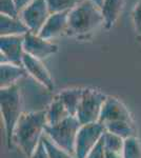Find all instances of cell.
Masks as SVG:
<instances>
[{
	"mask_svg": "<svg viewBox=\"0 0 141 158\" xmlns=\"http://www.w3.org/2000/svg\"><path fill=\"white\" fill-rule=\"evenodd\" d=\"M48 126L47 110L25 112L20 117L14 133V143L29 158L44 136Z\"/></svg>",
	"mask_w": 141,
	"mask_h": 158,
	"instance_id": "cell-1",
	"label": "cell"
},
{
	"mask_svg": "<svg viewBox=\"0 0 141 158\" xmlns=\"http://www.w3.org/2000/svg\"><path fill=\"white\" fill-rule=\"evenodd\" d=\"M104 25L101 7L89 0H81L71 10L68 20L66 35L77 38H84Z\"/></svg>",
	"mask_w": 141,
	"mask_h": 158,
	"instance_id": "cell-2",
	"label": "cell"
},
{
	"mask_svg": "<svg viewBox=\"0 0 141 158\" xmlns=\"http://www.w3.org/2000/svg\"><path fill=\"white\" fill-rule=\"evenodd\" d=\"M0 113L3 122L4 134L7 147L14 143V133L16 126L22 116V97L18 85L0 89Z\"/></svg>",
	"mask_w": 141,
	"mask_h": 158,
	"instance_id": "cell-3",
	"label": "cell"
},
{
	"mask_svg": "<svg viewBox=\"0 0 141 158\" xmlns=\"http://www.w3.org/2000/svg\"><path fill=\"white\" fill-rule=\"evenodd\" d=\"M82 124L76 116H70L55 126H47L44 135L53 143L75 156L76 139Z\"/></svg>",
	"mask_w": 141,
	"mask_h": 158,
	"instance_id": "cell-4",
	"label": "cell"
},
{
	"mask_svg": "<svg viewBox=\"0 0 141 158\" xmlns=\"http://www.w3.org/2000/svg\"><path fill=\"white\" fill-rule=\"evenodd\" d=\"M107 95L93 88H84L82 99L77 112V119L81 124H89L99 122L102 106Z\"/></svg>",
	"mask_w": 141,
	"mask_h": 158,
	"instance_id": "cell-5",
	"label": "cell"
},
{
	"mask_svg": "<svg viewBox=\"0 0 141 158\" xmlns=\"http://www.w3.org/2000/svg\"><path fill=\"white\" fill-rule=\"evenodd\" d=\"M106 128L101 122H95L89 124H82L77 135L75 157L86 158L92 150L102 139Z\"/></svg>",
	"mask_w": 141,
	"mask_h": 158,
	"instance_id": "cell-6",
	"label": "cell"
},
{
	"mask_svg": "<svg viewBox=\"0 0 141 158\" xmlns=\"http://www.w3.org/2000/svg\"><path fill=\"white\" fill-rule=\"evenodd\" d=\"M51 12L48 10L47 0H33L27 6L19 13L20 19L29 27L30 32L39 34L45 24Z\"/></svg>",
	"mask_w": 141,
	"mask_h": 158,
	"instance_id": "cell-7",
	"label": "cell"
},
{
	"mask_svg": "<svg viewBox=\"0 0 141 158\" xmlns=\"http://www.w3.org/2000/svg\"><path fill=\"white\" fill-rule=\"evenodd\" d=\"M24 36H0V63L22 65Z\"/></svg>",
	"mask_w": 141,
	"mask_h": 158,
	"instance_id": "cell-8",
	"label": "cell"
},
{
	"mask_svg": "<svg viewBox=\"0 0 141 158\" xmlns=\"http://www.w3.org/2000/svg\"><path fill=\"white\" fill-rule=\"evenodd\" d=\"M58 45L51 40L43 39L39 35L29 32L24 35V52L39 60H44L48 57L57 53Z\"/></svg>",
	"mask_w": 141,
	"mask_h": 158,
	"instance_id": "cell-9",
	"label": "cell"
},
{
	"mask_svg": "<svg viewBox=\"0 0 141 158\" xmlns=\"http://www.w3.org/2000/svg\"><path fill=\"white\" fill-rule=\"evenodd\" d=\"M22 65H23L27 73L31 77L34 78L38 83L43 85L47 90L53 91L55 89L52 75L48 72V69L45 68V65L43 64L42 60H39L24 53L23 59H22Z\"/></svg>",
	"mask_w": 141,
	"mask_h": 158,
	"instance_id": "cell-10",
	"label": "cell"
},
{
	"mask_svg": "<svg viewBox=\"0 0 141 158\" xmlns=\"http://www.w3.org/2000/svg\"><path fill=\"white\" fill-rule=\"evenodd\" d=\"M119 120L133 122L131 112L120 99L113 97V96H107L106 102L102 106L99 122L106 124L107 122Z\"/></svg>",
	"mask_w": 141,
	"mask_h": 158,
	"instance_id": "cell-11",
	"label": "cell"
},
{
	"mask_svg": "<svg viewBox=\"0 0 141 158\" xmlns=\"http://www.w3.org/2000/svg\"><path fill=\"white\" fill-rule=\"evenodd\" d=\"M70 12L71 11H65L51 14V16L48 17V19L47 20L45 24L43 25L42 30L40 31V33L38 35L40 37H42L43 39L52 41L55 38H58L66 34Z\"/></svg>",
	"mask_w": 141,
	"mask_h": 158,
	"instance_id": "cell-12",
	"label": "cell"
},
{
	"mask_svg": "<svg viewBox=\"0 0 141 158\" xmlns=\"http://www.w3.org/2000/svg\"><path fill=\"white\" fill-rule=\"evenodd\" d=\"M23 65H17L13 63H1L0 64V89H6L16 85L21 78L27 75Z\"/></svg>",
	"mask_w": 141,
	"mask_h": 158,
	"instance_id": "cell-13",
	"label": "cell"
},
{
	"mask_svg": "<svg viewBox=\"0 0 141 158\" xmlns=\"http://www.w3.org/2000/svg\"><path fill=\"white\" fill-rule=\"evenodd\" d=\"M30 30L20 17H10L6 15L0 16V35L1 36H24Z\"/></svg>",
	"mask_w": 141,
	"mask_h": 158,
	"instance_id": "cell-14",
	"label": "cell"
},
{
	"mask_svg": "<svg viewBox=\"0 0 141 158\" xmlns=\"http://www.w3.org/2000/svg\"><path fill=\"white\" fill-rule=\"evenodd\" d=\"M124 0H103L101 6L102 15L104 18V27L112 29L122 13Z\"/></svg>",
	"mask_w": 141,
	"mask_h": 158,
	"instance_id": "cell-15",
	"label": "cell"
},
{
	"mask_svg": "<svg viewBox=\"0 0 141 158\" xmlns=\"http://www.w3.org/2000/svg\"><path fill=\"white\" fill-rule=\"evenodd\" d=\"M84 88H68L64 89L58 94V97L65 106L71 116H76L82 99Z\"/></svg>",
	"mask_w": 141,
	"mask_h": 158,
	"instance_id": "cell-16",
	"label": "cell"
},
{
	"mask_svg": "<svg viewBox=\"0 0 141 158\" xmlns=\"http://www.w3.org/2000/svg\"><path fill=\"white\" fill-rule=\"evenodd\" d=\"M45 110H47L48 126L58 124L71 116V114L66 110L65 106L63 104V102L58 96H56L53 99L52 102L48 104V106Z\"/></svg>",
	"mask_w": 141,
	"mask_h": 158,
	"instance_id": "cell-17",
	"label": "cell"
},
{
	"mask_svg": "<svg viewBox=\"0 0 141 158\" xmlns=\"http://www.w3.org/2000/svg\"><path fill=\"white\" fill-rule=\"evenodd\" d=\"M103 126L106 128V132L117 135V136L121 137L123 139H127L130 137L135 136L134 122L119 120V121L107 122V123L103 124Z\"/></svg>",
	"mask_w": 141,
	"mask_h": 158,
	"instance_id": "cell-18",
	"label": "cell"
},
{
	"mask_svg": "<svg viewBox=\"0 0 141 158\" xmlns=\"http://www.w3.org/2000/svg\"><path fill=\"white\" fill-rule=\"evenodd\" d=\"M102 140H103V144L106 152L120 153V154H122L125 139L106 131L103 137H102Z\"/></svg>",
	"mask_w": 141,
	"mask_h": 158,
	"instance_id": "cell-19",
	"label": "cell"
},
{
	"mask_svg": "<svg viewBox=\"0 0 141 158\" xmlns=\"http://www.w3.org/2000/svg\"><path fill=\"white\" fill-rule=\"evenodd\" d=\"M123 158H141V142L136 136L125 139L123 151Z\"/></svg>",
	"mask_w": 141,
	"mask_h": 158,
	"instance_id": "cell-20",
	"label": "cell"
},
{
	"mask_svg": "<svg viewBox=\"0 0 141 158\" xmlns=\"http://www.w3.org/2000/svg\"><path fill=\"white\" fill-rule=\"evenodd\" d=\"M81 0H47L51 14L71 11Z\"/></svg>",
	"mask_w": 141,
	"mask_h": 158,
	"instance_id": "cell-21",
	"label": "cell"
},
{
	"mask_svg": "<svg viewBox=\"0 0 141 158\" xmlns=\"http://www.w3.org/2000/svg\"><path fill=\"white\" fill-rule=\"evenodd\" d=\"M42 141L44 143L45 148H47V151L48 153V156L50 158H76L74 155L70 154L68 152L62 150L61 148L56 146L55 143H53L47 136H43Z\"/></svg>",
	"mask_w": 141,
	"mask_h": 158,
	"instance_id": "cell-22",
	"label": "cell"
},
{
	"mask_svg": "<svg viewBox=\"0 0 141 158\" xmlns=\"http://www.w3.org/2000/svg\"><path fill=\"white\" fill-rule=\"evenodd\" d=\"M0 14L15 18L19 17V11L14 0H0Z\"/></svg>",
	"mask_w": 141,
	"mask_h": 158,
	"instance_id": "cell-23",
	"label": "cell"
},
{
	"mask_svg": "<svg viewBox=\"0 0 141 158\" xmlns=\"http://www.w3.org/2000/svg\"><path fill=\"white\" fill-rule=\"evenodd\" d=\"M133 23H134L135 31L137 33V36H141V0L136 3L132 12Z\"/></svg>",
	"mask_w": 141,
	"mask_h": 158,
	"instance_id": "cell-24",
	"label": "cell"
},
{
	"mask_svg": "<svg viewBox=\"0 0 141 158\" xmlns=\"http://www.w3.org/2000/svg\"><path fill=\"white\" fill-rule=\"evenodd\" d=\"M106 148H104L103 144V140L101 139L99 143L92 150L86 158H106Z\"/></svg>",
	"mask_w": 141,
	"mask_h": 158,
	"instance_id": "cell-25",
	"label": "cell"
},
{
	"mask_svg": "<svg viewBox=\"0 0 141 158\" xmlns=\"http://www.w3.org/2000/svg\"><path fill=\"white\" fill-rule=\"evenodd\" d=\"M29 158H50L48 153L47 151V148H45L42 140H41V142L38 144V147L36 148L34 153H33Z\"/></svg>",
	"mask_w": 141,
	"mask_h": 158,
	"instance_id": "cell-26",
	"label": "cell"
},
{
	"mask_svg": "<svg viewBox=\"0 0 141 158\" xmlns=\"http://www.w3.org/2000/svg\"><path fill=\"white\" fill-rule=\"evenodd\" d=\"M32 1H33V0H14V2H15V4H16V6H17L18 11H19V13L21 12L25 6H29Z\"/></svg>",
	"mask_w": 141,
	"mask_h": 158,
	"instance_id": "cell-27",
	"label": "cell"
},
{
	"mask_svg": "<svg viewBox=\"0 0 141 158\" xmlns=\"http://www.w3.org/2000/svg\"><path fill=\"white\" fill-rule=\"evenodd\" d=\"M106 158H123L122 154L120 153H112V152H106Z\"/></svg>",
	"mask_w": 141,
	"mask_h": 158,
	"instance_id": "cell-28",
	"label": "cell"
},
{
	"mask_svg": "<svg viewBox=\"0 0 141 158\" xmlns=\"http://www.w3.org/2000/svg\"><path fill=\"white\" fill-rule=\"evenodd\" d=\"M89 1H93L94 3H96L97 6L101 7L102 6V3H103V0H89Z\"/></svg>",
	"mask_w": 141,
	"mask_h": 158,
	"instance_id": "cell-29",
	"label": "cell"
},
{
	"mask_svg": "<svg viewBox=\"0 0 141 158\" xmlns=\"http://www.w3.org/2000/svg\"><path fill=\"white\" fill-rule=\"evenodd\" d=\"M136 39H137L139 42H141V36H137V37H136Z\"/></svg>",
	"mask_w": 141,
	"mask_h": 158,
	"instance_id": "cell-30",
	"label": "cell"
}]
</instances>
